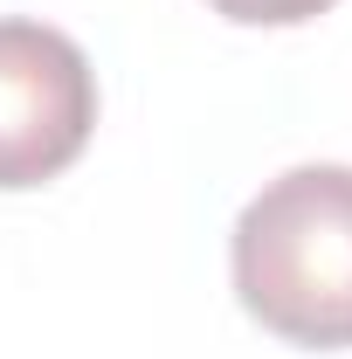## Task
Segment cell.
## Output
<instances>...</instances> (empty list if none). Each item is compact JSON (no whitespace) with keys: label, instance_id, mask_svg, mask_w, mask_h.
Wrapping results in <instances>:
<instances>
[{"label":"cell","instance_id":"1","mask_svg":"<svg viewBox=\"0 0 352 359\" xmlns=\"http://www.w3.org/2000/svg\"><path fill=\"white\" fill-rule=\"evenodd\" d=\"M235 297L311 353L352 346V166H290L235 222Z\"/></svg>","mask_w":352,"mask_h":359},{"label":"cell","instance_id":"2","mask_svg":"<svg viewBox=\"0 0 352 359\" xmlns=\"http://www.w3.org/2000/svg\"><path fill=\"white\" fill-rule=\"evenodd\" d=\"M90 132H97L90 55L62 28L0 21V194L69 173Z\"/></svg>","mask_w":352,"mask_h":359},{"label":"cell","instance_id":"3","mask_svg":"<svg viewBox=\"0 0 352 359\" xmlns=\"http://www.w3.org/2000/svg\"><path fill=\"white\" fill-rule=\"evenodd\" d=\"M208 7L235 28H297V21H318L339 0H208Z\"/></svg>","mask_w":352,"mask_h":359}]
</instances>
